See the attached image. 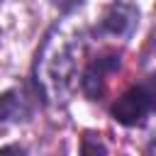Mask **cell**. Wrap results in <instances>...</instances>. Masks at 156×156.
<instances>
[{"instance_id":"6da1fadb","label":"cell","mask_w":156,"mask_h":156,"mask_svg":"<svg viewBox=\"0 0 156 156\" xmlns=\"http://www.w3.org/2000/svg\"><path fill=\"white\" fill-rule=\"evenodd\" d=\"M85 39L88 29L76 17L58 20L41 39L34 56L32 76L44 102L58 105L73 90L78 76V61L85 51Z\"/></svg>"},{"instance_id":"7a4b0ae2","label":"cell","mask_w":156,"mask_h":156,"mask_svg":"<svg viewBox=\"0 0 156 156\" xmlns=\"http://www.w3.org/2000/svg\"><path fill=\"white\" fill-rule=\"evenodd\" d=\"M119 68V54H102L98 58H93L83 76H80V88L90 100H100L107 90V80L110 76Z\"/></svg>"},{"instance_id":"3957f363","label":"cell","mask_w":156,"mask_h":156,"mask_svg":"<svg viewBox=\"0 0 156 156\" xmlns=\"http://www.w3.org/2000/svg\"><path fill=\"white\" fill-rule=\"evenodd\" d=\"M146 115H151L149 110V102H146V95L141 90V85H134L129 88L127 93H122L117 98V102L112 105V117L124 124V127H136L146 119Z\"/></svg>"},{"instance_id":"277c9868","label":"cell","mask_w":156,"mask_h":156,"mask_svg":"<svg viewBox=\"0 0 156 156\" xmlns=\"http://www.w3.org/2000/svg\"><path fill=\"white\" fill-rule=\"evenodd\" d=\"M136 22H139V10L129 0H115L100 20V32L110 37H129Z\"/></svg>"},{"instance_id":"5b68a950","label":"cell","mask_w":156,"mask_h":156,"mask_svg":"<svg viewBox=\"0 0 156 156\" xmlns=\"http://www.w3.org/2000/svg\"><path fill=\"white\" fill-rule=\"evenodd\" d=\"M29 115H32V105L24 90L12 88L0 95V122H24L29 119Z\"/></svg>"},{"instance_id":"8992f818","label":"cell","mask_w":156,"mask_h":156,"mask_svg":"<svg viewBox=\"0 0 156 156\" xmlns=\"http://www.w3.org/2000/svg\"><path fill=\"white\" fill-rule=\"evenodd\" d=\"M80 156H107V149H105V144H102L100 136L85 134L83 144H80Z\"/></svg>"},{"instance_id":"52a82bcc","label":"cell","mask_w":156,"mask_h":156,"mask_svg":"<svg viewBox=\"0 0 156 156\" xmlns=\"http://www.w3.org/2000/svg\"><path fill=\"white\" fill-rule=\"evenodd\" d=\"M141 85V90H144V95H146V102H149V110L156 115V73H151L144 83H139Z\"/></svg>"},{"instance_id":"ba28073f","label":"cell","mask_w":156,"mask_h":156,"mask_svg":"<svg viewBox=\"0 0 156 156\" xmlns=\"http://www.w3.org/2000/svg\"><path fill=\"white\" fill-rule=\"evenodd\" d=\"M0 156H27V151L17 144H10V146H2L0 149Z\"/></svg>"},{"instance_id":"9c48e42d","label":"cell","mask_w":156,"mask_h":156,"mask_svg":"<svg viewBox=\"0 0 156 156\" xmlns=\"http://www.w3.org/2000/svg\"><path fill=\"white\" fill-rule=\"evenodd\" d=\"M146 156H156V139L149 144V149H146Z\"/></svg>"}]
</instances>
